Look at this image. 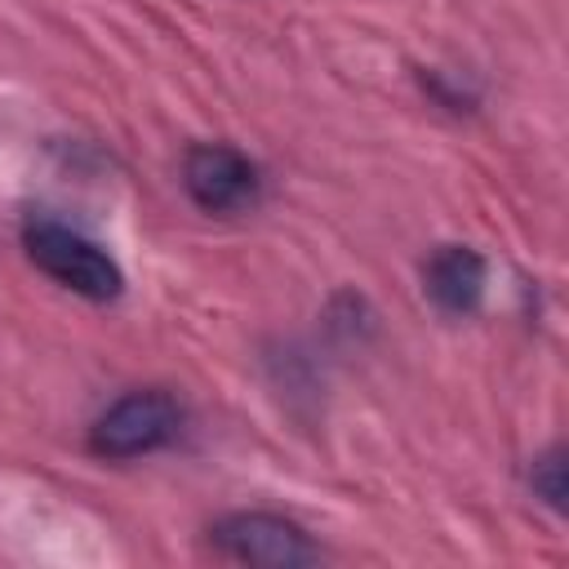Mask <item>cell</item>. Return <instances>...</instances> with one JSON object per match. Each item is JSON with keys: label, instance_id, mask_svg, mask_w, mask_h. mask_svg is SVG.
Returning a JSON list of instances; mask_svg holds the SVG:
<instances>
[{"label": "cell", "instance_id": "cell-2", "mask_svg": "<svg viewBox=\"0 0 569 569\" xmlns=\"http://www.w3.org/2000/svg\"><path fill=\"white\" fill-rule=\"evenodd\" d=\"M182 427V405L160 391V387H142L120 396L89 431V449L102 458H142L156 453L160 445H169Z\"/></svg>", "mask_w": 569, "mask_h": 569}, {"label": "cell", "instance_id": "cell-1", "mask_svg": "<svg viewBox=\"0 0 569 569\" xmlns=\"http://www.w3.org/2000/svg\"><path fill=\"white\" fill-rule=\"evenodd\" d=\"M22 244H27V258H31L44 276H53L58 284H67V289L80 293V298L107 302V298H116L120 284H124L120 267H116L93 240H84L80 231L62 227V222H49V218L27 222Z\"/></svg>", "mask_w": 569, "mask_h": 569}, {"label": "cell", "instance_id": "cell-4", "mask_svg": "<svg viewBox=\"0 0 569 569\" xmlns=\"http://www.w3.org/2000/svg\"><path fill=\"white\" fill-rule=\"evenodd\" d=\"M187 196L204 213H236L258 200V169L249 156H240L227 142H200L182 160Z\"/></svg>", "mask_w": 569, "mask_h": 569}, {"label": "cell", "instance_id": "cell-3", "mask_svg": "<svg viewBox=\"0 0 569 569\" xmlns=\"http://www.w3.org/2000/svg\"><path fill=\"white\" fill-rule=\"evenodd\" d=\"M213 542L244 565H262V569H298L320 560V547L284 516L271 511H236L227 520L213 525Z\"/></svg>", "mask_w": 569, "mask_h": 569}, {"label": "cell", "instance_id": "cell-5", "mask_svg": "<svg viewBox=\"0 0 569 569\" xmlns=\"http://www.w3.org/2000/svg\"><path fill=\"white\" fill-rule=\"evenodd\" d=\"M422 284H427V293L440 311L467 316V311L480 307V293H485V258L467 244H445L427 258Z\"/></svg>", "mask_w": 569, "mask_h": 569}, {"label": "cell", "instance_id": "cell-6", "mask_svg": "<svg viewBox=\"0 0 569 569\" xmlns=\"http://www.w3.org/2000/svg\"><path fill=\"white\" fill-rule=\"evenodd\" d=\"M533 489L551 502V507H560L565 502V462H560V453L551 449L547 458H538L533 462Z\"/></svg>", "mask_w": 569, "mask_h": 569}]
</instances>
